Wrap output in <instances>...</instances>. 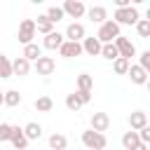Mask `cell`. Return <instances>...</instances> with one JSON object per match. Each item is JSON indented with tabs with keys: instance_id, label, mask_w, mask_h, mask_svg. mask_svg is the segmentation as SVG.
<instances>
[{
	"instance_id": "1",
	"label": "cell",
	"mask_w": 150,
	"mask_h": 150,
	"mask_svg": "<svg viewBox=\"0 0 150 150\" xmlns=\"http://www.w3.org/2000/svg\"><path fill=\"white\" fill-rule=\"evenodd\" d=\"M120 35H122V33H120V23H115L112 19H108L105 23H101V28H98V33H96V38L101 40V45H110V42H115Z\"/></svg>"
},
{
	"instance_id": "2",
	"label": "cell",
	"mask_w": 150,
	"mask_h": 150,
	"mask_svg": "<svg viewBox=\"0 0 150 150\" xmlns=\"http://www.w3.org/2000/svg\"><path fill=\"white\" fill-rule=\"evenodd\" d=\"M82 143L89 150H105L108 138H105V134H98L94 129H87V131H82Z\"/></svg>"
},
{
	"instance_id": "3",
	"label": "cell",
	"mask_w": 150,
	"mask_h": 150,
	"mask_svg": "<svg viewBox=\"0 0 150 150\" xmlns=\"http://www.w3.org/2000/svg\"><path fill=\"white\" fill-rule=\"evenodd\" d=\"M112 21L120 23V26H136L141 21V16H138L136 7H122V9H115V19Z\"/></svg>"
},
{
	"instance_id": "4",
	"label": "cell",
	"mask_w": 150,
	"mask_h": 150,
	"mask_svg": "<svg viewBox=\"0 0 150 150\" xmlns=\"http://www.w3.org/2000/svg\"><path fill=\"white\" fill-rule=\"evenodd\" d=\"M35 33H38V26H35V21H33V19H23V21L19 23V33H16V40H19V42L26 47V45H30V42H33Z\"/></svg>"
},
{
	"instance_id": "5",
	"label": "cell",
	"mask_w": 150,
	"mask_h": 150,
	"mask_svg": "<svg viewBox=\"0 0 150 150\" xmlns=\"http://www.w3.org/2000/svg\"><path fill=\"white\" fill-rule=\"evenodd\" d=\"M61 7H63V12H66V16H70V19H82V16L87 14L84 2H80V0H66Z\"/></svg>"
},
{
	"instance_id": "6",
	"label": "cell",
	"mask_w": 150,
	"mask_h": 150,
	"mask_svg": "<svg viewBox=\"0 0 150 150\" xmlns=\"http://www.w3.org/2000/svg\"><path fill=\"white\" fill-rule=\"evenodd\" d=\"M115 47H117V52H120L122 59H129V61H131V56H136V47H134V42H131L129 38H124V35H120V38L115 40Z\"/></svg>"
},
{
	"instance_id": "7",
	"label": "cell",
	"mask_w": 150,
	"mask_h": 150,
	"mask_svg": "<svg viewBox=\"0 0 150 150\" xmlns=\"http://www.w3.org/2000/svg\"><path fill=\"white\" fill-rule=\"evenodd\" d=\"M84 38H87V30H84V26H82L80 21L68 23V28H66V40H70V42H82Z\"/></svg>"
},
{
	"instance_id": "8",
	"label": "cell",
	"mask_w": 150,
	"mask_h": 150,
	"mask_svg": "<svg viewBox=\"0 0 150 150\" xmlns=\"http://www.w3.org/2000/svg\"><path fill=\"white\" fill-rule=\"evenodd\" d=\"M84 49H82V42H70V40H66L63 45H61V49H59V54L63 56V59H73V56H80Z\"/></svg>"
},
{
	"instance_id": "9",
	"label": "cell",
	"mask_w": 150,
	"mask_h": 150,
	"mask_svg": "<svg viewBox=\"0 0 150 150\" xmlns=\"http://www.w3.org/2000/svg\"><path fill=\"white\" fill-rule=\"evenodd\" d=\"M35 70H38V75H52L56 70V61L52 56H40L35 61Z\"/></svg>"
},
{
	"instance_id": "10",
	"label": "cell",
	"mask_w": 150,
	"mask_h": 150,
	"mask_svg": "<svg viewBox=\"0 0 150 150\" xmlns=\"http://www.w3.org/2000/svg\"><path fill=\"white\" fill-rule=\"evenodd\" d=\"M129 80L134 82V84H148V80H150V75L138 66V63H131V68H129Z\"/></svg>"
},
{
	"instance_id": "11",
	"label": "cell",
	"mask_w": 150,
	"mask_h": 150,
	"mask_svg": "<svg viewBox=\"0 0 150 150\" xmlns=\"http://www.w3.org/2000/svg\"><path fill=\"white\" fill-rule=\"evenodd\" d=\"M108 127H110L108 112H94V115H91V129H94V131L103 134V131H108Z\"/></svg>"
},
{
	"instance_id": "12",
	"label": "cell",
	"mask_w": 150,
	"mask_h": 150,
	"mask_svg": "<svg viewBox=\"0 0 150 150\" xmlns=\"http://www.w3.org/2000/svg\"><path fill=\"white\" fill-rule=\"evenodd\" d=\"M143 127H148V115L143 110H134L129 115V129L131 131H141Z\"/></svg>"
},
{
	"instance_id": "13",
	"label": "cell",
	"mask_w": 150,
	"mask_h": 150,
	"mask_svg": "<svg viewBox=\"0 0 150 150\" xmlns=\"http://www.w3.org/2000/svg\"><path fill=\"white\" fill-rule=\"evenodd\" d=\"M12 150H26V145H28V138H26V134H23V129L21 127H12Z\"/></svg>"
},
{
	"instance_id": "14",
	"label": "cell",
	"mask_w": 150,
	"mask_h": 150,
	"mask_svg": "<svg viewBox=\"0 0 150 150\" xmlns=\"http://www.w3.org/2000/svg\"><path fill=\"white\" fill-rule=\"evenodd\" d=\"M82 49H84V54H89V56H101L103 45H101L98 38H84V40H82Z\"/></svg>"
},
{
	"instance_id": "15",
	"label": "cell",
	"mask_w": 150,
	"mask_h": 150,
	"mask_svg": "<svg viewBox=\"0 0 150 150\" xmlns=\"http://www.w3.org/2000/svg\"><path fill=\"white\" fill-rule=\"evenodd\" d=\"M87 16H89L94 23H105V21H108V9H105V7H101V5L89 7V9H87Z\"/></svg>"
},
{
	"instance_id": "16",
	"label": "cell",
	"mask_w": 150,
	"mask_h": 150,
	"mask_svg": "<svg viewBox=\"0 0 150 150\" xmlns=\"http://www.w3.org/2000/svg\"><path fill=\"white\" fill-rule=\"evenodd\" d=\"M66 42V35H61L59 30H54V33H49V35H45V47L47 49H61V45Z\"/></svg>"
},
{
	"instance_id": "17",
	"label": "cell",
	"mask_w": 150,
	"mask_h": 150,
	"mask_svg": "<svg viewBox=\"0 0 150 150\" xmlns=\"http://www.w3.org/2000/svg\"><path fill=\"white\" fill-rule=\"evenodd\" d=\"M12 70H14V75L26 77V75L30 73V61H28V59H23V56H19V59H14V61H12Z\"/></svg>"
},
{
	"instance_id": "18",
	"label": "cell",
	"mask_w": 150,
	"mask_h": 150,
	"mask_svg": "<svg viewBox=\"0 0 150 150\" xmlns=\"http://www.w3.org/2000/svg\"><path fill=\"white\" fill-rule=\"evenodd\" d=\"M21 56L35 63V61L42 56V47H40V45H35V42H30V45H26V47H23V54H21Z\"/></svg>"
},
{
	"instance_id": "19",
	"label": "cell",
	"mask_w": 150,
	"mask_h": 150,
	"mask_svg": "<svg viewBox=\"0 0 150 150\" xmlns=\"http://www.w3.org/2000/svg\"><path fill=\"white\" fill-rule=\"evenodd\" d=\"M35 26H38V33H42V35L54 33V23L49 21V16H47V14H40V16H38V21H35Z\"/></svg>"
},
{
	"instance_id": "20",
	"label": "cell",
	"mask_w": 150,
	"mask_h": 150,
	"mask_svg": "<svg viewBox=\"0 0 150 150\" xmlns=\"http://www.w3.org/2000/svg\"><path fill=\"white\" fill-rule=\"evenodd\" d=\"M23 134H26L28 141H38V138L42 136V124H38V122H28V124L23 127Z\"/></svg>"
},
{
	"instance_id": "21",
	"label": "cell",
	"mask_w": 150,
	"mask_h": 150,
	"mask_svg": "<svg viewBox=\"0 0 150 150\" xmlns=\"http://www.w3.org/2000/svg\"><path fill=\"white\" fill-rule=\"evenodd\" d=\"M138 143H141L138 131H124V136H122V145H124V150H134Z\"/></svg>"
},
{
	"instance_id": "22",
	"label": "cell",
	"mask_w": 150,
	"mask_h": 150,
	"mask_svg": "<svg viewBox=\"0 0 150 150\" xmlns=\"http://www.w3.org/2000/svg\"><path fill=\"white\" fill-rule=\"evenodd\" d=\"M47 143H49L52 150H68V138H66L63 134H52Z\"/></svg>"
},
{
	"instance_id": "23",
	"label": "cell",
	"mask_w": 150,
	"mask_h": 150,
	"mask_svg": "<svg viewBox=\"0 0 150 150\" xmlns=\"http://www.w3.org/2000/svg\"><path fill=\"white\" fill-rule=\"evenodd\" d=\"M77 89L80 91H91L94 89V77L89 73H80L77 75Z\"/></svg>"
},
{
	"instance_id": "24",
	"label": "cell",
	"mask_w": 150,
	"mask_h": 150,
	"mask_svg": "<svg viewBox=\"0 0 150 150\" xmlns=\"http://www.w3.org/2000/svg\"><path fill=\"white\" fill-rule=\"evenodd\" d=\"M12 75H14V70H12V61H9V56L0 54V80H7V77H12Z\"/></svg>"
},
{
	"instance_id": "25",
	"label": "cell",
	"mask_w": 150,
	"mask_h": 150,
	"mask_svg": "<svg viewBox=\"0 0 150 150\" xmlns=\"http://www.w3.org/2000/svg\"><path fill=\"white\" fill-rule=\"evenodd\" d=\"M52 108H54V101L49 96H38L35 98V110L38 112H49Z\"/></svg>"
},
{
	"instance_id": "26",
	"label": "cell",
	"mask_w": 150,
	"mask_h": 150,
	"mask_svg": "<svg viewBox=\"0 0 150 150\" xmlns=\"http://www.w3.org/2000/svg\"><path fill=\"white\" fill-rule=\"evenodd\" d=\"M45 14L49 16V21H52V23H56V21H61V19L66 16L63 7H59V5H52V7H47V12H45Z\"/></svg>"
},
{
	"instance_id": "27",
	"label": "cell",
	"mask_w": 150,
	"mask_h": 150,
	"mask_svg": "<svg viewBox=\"0 0 150 150\" xmlns=\"http://www.w3.org/2000/svg\"><path fill=\"white\" fill-rule=\"evenodd\" d=\"M101 56H103V59H108V61H117V59H120V52H117L115 42H110V45H103V49H101Z\"/></svg>"
},
{
	"instance_id": "28",
	"label": "cell",
	"mask_w": 150,
	"mask_h": 150,
	"mask_svg": "<svg viewBox=\"0 0 150 150\" xmlns=\"http://www.w3.org/2000/svg\"><path fill=\"white\" fill-rule=\"evenodd\" d=\"M129 68H131V61L129 59H117V61H112V70L117 73V75H127L129 73Z\"/></svg>"
},
{
	"instance_id": "29",
	"label": "cell",
	"mask_w": 150,
	"mask_h": 150,
	"mask_svg": "<svg viewBox=\"0 0 150 150\" xmlns=\"http://www.w3.org/2000/svg\"><path fill=\"white\" fill-rule=\"evenodd\" d=\"M82 105H84V103H82V101H80V96H77V94H75V91H73V94H68V96H66V108H68V110H70V112H77V110H80V108H82Z\"/></svg>"
},
{
	"instance_id": "30",
	"label": "cell",
	"mask_w": 150,
	"mask_h": 150,
	"mask_svg": "<svg viewBox=\"0 0 150 150\" xmlns=\"http://www.w3.org/2000/svg\"><path fill=\"white\" fill-rule=\"evenodd\" d=\"M19 103H21V94H19L16 89H9V91H5V105L14 108V105H19Z\"/></svg>"
},
{
	"instance_id": "31",
	"label": "cell",
	"mask_w": 150,
	"mask_h": 150,
	"mask_svg": "<svg viewBox=\"0 0 150 150\" xmlns=\"http://www.w3.org/2000/svg\"><path fill=\"white\" fill-rule=\"evenodd\" d=\"M136 33H138L141 38H150V21H148V19H141V21L136 23Z\"/></svg>"
},
{
	"instance_id": "32",
	"label": "cell",
	"mask_w": 150,
	"mask_h": 150,
	"mask_svg": "<svg viewBox=\"0 0 150 150\" xmlns=\"http://www.w3.org/2000/svg\"><path fill=\"white\" fill-rule=\"evenodd\" d=\"M12 127H14V124H7V122H2V124H0V143L12 141Z\"/></svg>"
},
{
	"instance_id": "33",
	"label": "cell",
	"mask_w": 150,
	"mask_h": 150,
	"mask_svg": "<svg viewBox=\"0 0 150 150\" xmlns=\"http://www.w3.org/2000/svg\"><path fill=\"white\" fill-rule=\"evenodd\" d=\"M138 66H141V68L150 75V49H145V52L138 56Z\"/></svg>"
},
{
	"instance_id": "34",
	"label": "cell",
	"mask_w": 150,
	"mask_h": 150,
	"mask_svg": "<svg viewBox=\"0 0 150 150\" xmlns=\"http://www.w3.org/2000/svg\"><path fill=\"white\" fill-rule=\"evenodd\" d=\"M138 136H141V143L150 145V124H148V127H143V129L138 131Z\"/></svg>"
},
{
	"instance_id": "35",
	"label": "cell",
	"mask_w": 150,
	"mask_h": 150,
	"mask_svg": "<svg viewBox=\"0 0 150 150\" xmlns=\"http://www.w3.org/2000/svg\"><path fill=\"white\" fill-rule=\"evenodd\" d=\"M75 94H77V96H80V101H82V103H84V105H87V103H89V101H91V91H80V89H77V91H75Z\"/></svg>"
},
{
	"instance_id": "36",
	"label": "cell",
	"mask_w": 150,
	"mask_h": 150,
	"mask_svg": "<svg viewBox=\"0 0 150 150\" xmlns=\"http://www.w3.org/2000/svg\"><path fill=\"white\" fill-rule=\"evenodd\" d=\"M134 150H148V145H145V143H138V145H136Z\"/></svg>"
},
{
	"instance_id": "37",
	"label": "cell",
	"mask_w": 150,
	"mask_h": 150,
	"mask_svg": "<svg viewBox=\"0 0 150 150\" xmlns=\"http://www.w3.org/2000/svg\"><path fill=\"white\" fill-rule=\"evenodd\" d=\"M0 105H5V91H0Z\"/></svg>"
},
{
	"instance_id": "38",
	"label": "cell",
	"mask_w": 150,
	"mask_h": 150,
	"mask_svg": "<svg viewBox=\"0 0 150 150\" xmlns=\"http://www.w3.org/2000/svg\"><path fill=\"white\" fill-rule=\"evenodd\" d=\"M145 16H148V21H150V7H148V12H145Z\"/></svg>"
},
{
	"instance_id": "39",
	"label": "cell",
	"mask_w": 150,
	"mask_h": 150,
	"mask_svg": "<svg viewBox=\"0 0 150 150\" xmlns=\"http://www.w3.org/2000/svg\"><path fill=\"white\" fill-rule=\"evenodd\" d=\"M145 87H148V91H150V80H148V84H145Z\"/></svg>"
}]
</instances>
